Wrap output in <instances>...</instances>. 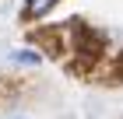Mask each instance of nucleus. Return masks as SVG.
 Segmentation results:
<instances>
[{
  "label": "nucleus",
  "mask_w": 123,
  "mask_h": 119,
  "mask_svg": "<svg viewBox=\"0 0 123 119\" xmlns=\"http://www.w3.org/2000/svg\"><path fill=\"white\" fill-rule=\"evenodd\" d=\"M53 4H56V0H32V4H28V18H39V14H46Z\"/></svg>",
  "instance_id": "1"
}]
</instances>
